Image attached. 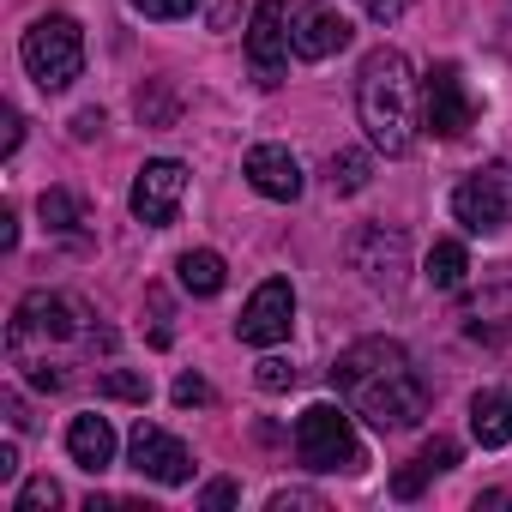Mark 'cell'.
<instances>
[{
  "label": "cell",
  "instance_id": "1",
  "mask_svg": "<svg viewBox=\"0 0 512 512\" xmlns=\"http://www.w3.org/2000/svg\"><path fill=\"white\" fill-rule=\"evenodd\" d=\"M332 386H338V398H344L356 416H368L374 428H392V434H398V428H416L422 410H428V386H422L410 350L392 344V338H362V344H350V350L332 362Z\"/></svg>",
  "mask_w": 512,
  "mask_h": 512
},
{
  "label": "cell",
  "instance_id": "2",
  "mask_svg": "<svg viewBox=\"0 0 512 512\" xmlns=\"http://www.w3.org/2000/svg\"><path fill=\"white\" fill-rule=\"evenodd\" d=\"M356 115L368 127V145L386 157H404L416 145V79L398 49H374L356 73Z\"/></svg>",
  "mask_w": 512,
  "mask_h": 512
},
{
  "label": "cell",
  "instance_id": "3",
  "mask_svg": "<svg viewBox=\"0 0 512 512\" xmlns=\"http://www.w3.org/2000/svg\"><path fill=\"white\" fill-rule=\"evenodd\" d=\"M19 61H25V73H31L43 91H67V85L85 73V31H79L67 13H49V19H37V25L25 31Z\"/></svg>",
  "mask_w": 512,
  "mask_h": 512
},
{
  "label": "cell",
  "instance_id": "4",
  "mask_svg": "<svg viewBox=\"0 0 512 512\" xmlns=\"http://www.w3.org/2000/svg\"><path fill=\"white\" fill-rule=\"evenodd\" d=\"M296 458L308 464V470H320V476H332V470H362L368 458H362V440H356V428H350V416L338 410V404H308L302 416H296Z\"/></svg>",
  "mask_w": 512,
  "mask_h": 512
},
{
  "label": "cell",
  "instance_id": "5",
  "mask_svg": "<svg viewBox=\"0 0 512 512\" xmlns=\"http://www.w3.org/2000/svg\"><path fill=\"white\" fill-rule=\"evenodd\" d=\"M452 217L470 229V235H494L512 223V163H488L476 169L458 193H452Z\"/></svg>",
  "mask_w": 512,
  "mask_h": 512
},
{
  "label": "cell",
  "instance_id": "6",
  "mask_svg": "<svg viewBox=\"0 0 512 512\" xmlns=\"http://www.w3.org/2000/svg\"><path fill=\"white\" fill-rule=\"evenodd\" d=\"M290 25H296V19H290L284 0H260V7H253V19H247V61H253V79H260L266 91L284 85L290 49H296Z\"/></svg>",
  "mask_w": 512,
  "mask_h": 512
},
{
  "label": "cell",
  "instance_id": "7",
  "mask_svg": "<svg viewBox=\"0 0 512 512\" xmlns=\"http://www.w3.org/2000/svg\"><path fill=\"white\" fill-rule=\"evenodd\" d=\"M290 320H296V290H290L284 278H266L260 290L247 296V308H241V320H235V338L253 344V350H272V344L290 338Z\"/></svg>",
  "mask_w": 512,
  "mask_h": 512
},
{
  "label": "cell",
  "instance_id": "8",
  "mask_svg": "<svg viewBox=\"0 0 512 512\" xmlns=\"http://www.w3.org/2000/svg\"><path fill=\"white\" fill-rule=\"evenodd\" d=\"M470 121H476V103H470V91H464V73H458L452 61H440V67L428 73V85H422V127H428L434 139H458Z\"/></svg>",
  "mask_w": 512,
  "mask_h": 512
},
{
  "label": "cell",
  "instance_id": "9",
  "mask_svg": "<svg viewBox=\"0 0 512 512\" xmlns=\"http://www.w3.org/2000/svg\"><path fill=\"white\" fill-rule=\"evenodd\" d=\"M350 266L368 278V290L392 296L404 284V272H410V247H404L398 229H356L350 235Z\"/></svg>",
  "mask_w": 512,
  "mask_h": 512
},
{
  "label": "cell",
  "instance_id": "10",
  "mask_svg": "<svg viewBox=\"0 0 512 512\" xmlns=\"http://www.w3.org/2000/svg\"><path fill=\"white\" fill-rule=\"evenodd\" d=\"M181 193H187V169H181L175 157H151V163L133 175V193H127V205H133V217H139V223L163 229V223L175 217Z\"/></svg>",
  "mask_w": 512,
  "mask_h": 512
},
{
  "label": "cell",
  "instance_id": "11",
  "mask_svg": "<svg viewBox=\"0 0 512 512\" xmlns=\"http://www.w3.org/2000/svg\"><path fill=\"white\" fill-rule=\"evenodd\" d=\"M133 470L151 476V482H163V488H181V482L193 476V452H187L175 434L139 422V428H133Z\"/></svg>",
  "mask_w": 512,
  "mask_h": 512
},
{
  "label": "cell",
  "instance_id": "12",
  "mask_svg": "<svg viewBox=\"0 0 512 512\" xmlns=\"http://www.w3.org/2000/svg\"><path fill=\"white\" fill-rule=\"evenodd\" d=\"M79 332V320H73V302L67 296H49V290H31L25 302H19V314H13V350L19 344H49V338H73Z\"/></svg>",
  "mask_w": 512,
  "mask_h": 512
},
{
  "label": "cell",
  "instance_id": "13",
  "mask_svg": "<svg viewBox=\"0 0 512 512\" xmlns=\"http://www.w3.org/2000/svg\"><path fill=\"white\" fill-rule=\"evenodd\" d=\"M241 175L253 181V193H266V199H296L302 193V163L284 145H253L247 163H241Z\"/></svg>",
  "mask_w": 512,
  "mask_h": 512
},
{
  "label": "cell",
  "instance_id": "14",
  "mask_svg": "<svg viewBox=\"0 0 512 512\" xmlns=\"http://www.w3.org/2000/svg\"><path fill=\"white\" fill-rule=\"evenodd\" d=\"M296 55L302 61H326V55H338V49H350V19H338V13H296Z\"/></svg>",
  "mask_w": 512,
  "mask_h": 512
},
{
  "label": "cell",
  "instance_id": "15",
  "mask_svg": "<svg viewBox=\"0 0 512 512\" xmlns=\"http://www.w3.org/2000/svg\"><path fill=\"white\" fill-rule=\"evenodd\" d=\"M67 452H73V464L79 470H109L115 464V428L103 422V416H73V428H67Z\"/></svg>",
  "mask_w": 512,
  "mask_h": 512
},
{
  "label": "cell",
  "instance_id": "16",
  "mask_svg": "<svg viewBox=\"0 0 512 512\" xmlns=\"http://www.w3.org/2000/svg\"><path fill=\"white\" fill-rule=\"evenodd\" d=\"M470 434H476V446H506L512 440V392H476L470 398Z\"/></svg>",
  "mask_w": 512,
  "mask_h": 512
},
{
  "label": "cell",
  "instance_id": "17",
  "mask_svg": "<svg viewBox=\"0 0 512 512\" xmlns=\"http://www.w3.org/2000/svg\"><path fill=\"white\" fill-rule=\"evenodd\" d=\"M175 278H181L187 296H217L223 290V260H217L211 247H193V253H181V260H175Z\"/></svg>",
  "mask_w": 512,
  "mask_h": 512
},
{
  "label": "cell",
  "instance_id": "18",
  "mask_svg": "<svg viewBox=\"0 0 512 512\" xmlns=\"http://www.w3.org/2000/svg\"><path fill=\"white\" fill-rule=\"evenodd\" d=\"M37 217H43L49 229L73 235V229H85V199H79V193H67V187H43V199H37Z\"/></svg>",
  "mask_w": 512,
  "mask_h": 512
},
{
  "label": "cell",
  "instance_id": "19",
  "mask_svg": "<svg viewBox=\"0 0 512 512\" xmlns=\"http://www.w3.org/2000/svg\"><path fill=\"white\" fill-rule=\"evenodd\" d=\"M464 272H470V253L458 241H434V253H428V284L434 290H458Z\"/></svg>",
  "mask_w": 512,
  "mask_h": 512
},
{
  "label": "cell",
  "instance_id": "20",
  "mask_svg": "<svg viewBox=\"0 0 512 512\" xmlns=\"http://www.w3.org/2000/svg\"><path fill=\"white\" fill-rule=\"evenodd\" d=\"M97 398H115V404H145V398H151V380H145V374H133V368H109V374L97 380Z\"/></svg>",
  "mask_w": 512,
  "mask_h": 512
},
{
  "label": "cell",
  "instance_id": "21",
  "mask_svg": "<svg viewBox=\"0 0 512 512\" xmlns=\"http://www.w3.org/2000/svg\"><path fill=\"white\" fill-rule=\"evenodd\" d=\"M326 175H332V193H362L368 187V151H338L326 163Z\"/></svg>",
  "mask_w": 512,
  "mask_h": 512
},
{
  "label": "cell",
  "instance_id": "22",
  "mask_svg": "<svg viewBox=\"0 0 512 512\" xmlns=\"http://www.w3.org/2000/svg\"><path fill=\"white\" fill-rule=\"evenodd\" d=\"M133 109H139V121H145V127H169V121H175V97H169L163 85L139 91V103H133Z\"/></svg>",
  "mask_w": 512,
  "mask_h": 512
},
{
  "label": "cell",
  "instance_id": "23",
  "mask_svg": "<svg viewBox=\"0 0 512 512\" xmlns=\"http://www.w3.org/2000/svg\"><path fill=\"white\" fill-rule=\"evenodd\" d=\"M49 506H61V482L55 476H37V482L19 488V512H49Z\"/></svg>",
  "mask_w": 512,
  "mask_h": 512
},
{
  "label": "cell",
  "instance_id": "24",
  "mask_svg": "<svg viewBox=\"0 0 512 512\" xmlns=\"http://www.w3.org/2000/svg\"><path fill=\"white\" fill-rule=\"evenodd\" d=\"M253 380H260L266 392H290V386H296V368H290L284 356H266V362H260V374H253Z\"/></svg>",
  "mask_w": 512,
  "mask_h": 512
},
{
  "label": "cell",
  "instance_id": "25",
  "mask_svg": "<svg viewBox=\"0 0 512 512\" xmlns=\"http://www.w3.org/2000/svg\"><path fill=\"white\" fill-rule=\"evenodd\" d=\"M133 13H145V19H187L193 13V0H127Z\"/></svg>",
  "mask_w": 512,
  "mask_h": 512
},
{
  "label": "cell",
  "instance_id": "26",
  "mask_svg": "<svg viewBox=\"0 0 512 512\" xmlns=\"http://www.w3.org/2000/svg\"><path fill=\"white\" fill-rule=\"evenodd\" d=\"M169 398H175V404H181V410H193V404H211V386H205V380H199V374H181V380H175V392H169Z\"/></svg>",
  "mask_w": 512,
  "mask_h": 512
},
{
  "label": "cell",
  "instance_id": "27",
  "mask_svg": "<svg viewBox=\"0 0 512 512\" xmlns=\"http://www.w3.org/2000/svg\"><path fill=\"white\" fill-rule=\"evenodd\" d=\"M452 464H458V446H452V440H428V446H422V470H428V476H434V470H452Z\"/></svg>",
  "mask_w": 512,
  "mask_h": 512
},
{
  "label": "cell",
  "instance_id": "28",
  "mask_svg": "<svg viewBox=\"0 0 512 512\" xmlns=\"http://www.w3.org/2000/svg\"><path fill=\"white\" fill-rule=\"evenodd\" d=\"M296 506H302V512H320L326 500L308 494V488H284V494H272V512H296Z\"/></svg>",
  "mask_w": 512,
  "mask_h": 512
},
{
  "label": "cell",
  "instance_id": "29",
  "mask_svg": "<svg viewBox=\"0 0 512 512\" xmlns=\"http://www.w3.org/2000/svg\"><path fill=\"white\" fill-rule=\"evenodd\" d=\"M422 482H428V470H422V458H416L410 470H398V476H392V494H398V500H416V494H422Z\"/></svg>",
  "mask_w": 512,
  "mask_h": 512
},
{
  "label": "cell",
  "instance_id": "30",
  "mask_svg": "<svg viewBox=\"0 0 512 512\" xmlns=\"http://www.w3.org/2000/svg\"><path fill=\"white\" fill-rule=\"evenodd\" d=\"M235 494H241L235 482H205V494H199V506H205V512H223V506H235Z\"/></svg>",
  "mask_w": 512,
  "mask_h": 512
},
{
  "label": "cell",
  "instance_id": "31",
  "mask_svg": "<svg viewBox=\"0 0 512 512\" xmlns=\"http://www.w3.org/2000/svg\"><path fill=\"white\" fill-rule=\"evenodd\" d=\"M362 13H368L374 25H392V19L404 13V0H362Z\"/></svg>",
  "mask_w": 512,
  "mask_h": 512
},
{
  "label": "cell",
  "instance_id": "32",
  "mask_svg": "<svg viewBox=\"0 0 512 512\" xmlns=\"http://www.w3.org/2000/svg\"><path fill=\"white\" fill-rule=\"evenodd\" d=\"M103 133V109H79L73 115V139H97Z\"/></svg>",
  "mask_w": 512,
  "mask_h": 512
},
{
  "label": "cell",
  "instance_id": "33",
  "mask_svg": "<svg viewBox=\"0 0 512 512\" xmlns=\"http://www.w3.org/2000/svg\"><path fill=\"white\" fill-rule=\"evenodd\" d=\"M0 247H19V217L0 211Z\"/></svg>",
  "mask_w": 512,
  "mask_h": 512
},
{
  "label": "cell",
  "instance_id": "34",
  "mask_svg": "<svg viewBox=\"0 0 512 512\" xmlns=\"http://www.w3.org/2000/svg\"><path fill=\"white\" fill-rule=\"evenodd\" d=\"M19 476V446H0V482Z\"/></svg>",
  "mask_w": 512,
  "mask_h": 512
},
{
  "label": "cell",
  "instance_id": "35",
  "mask_svg": "<svg viewBox=\"0 0 512 512\" xmlns=\"http://www.w3.org/2000/svg\"><path fill=\"white\" fill-rule=\"evenodd\" d=\"M19 139H25V121H19V109H7V157L19 151Z\"/></svg>",
  "mask_w": 512,
  "mask_h": 512
}]
</instances>
